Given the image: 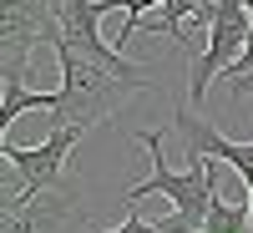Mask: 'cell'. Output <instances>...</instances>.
Wrapping results in <instances>:
<instances>
[{
    "label": "cell",
    "mask_w": 253,
    "mask_h": 233,
    "mask_svg": "<svg viewBox=\"0 0 253 233\" xmlns=\"http://www.w3.org/2000/svg\"><path fill=\"white\" fill-rule=\"evenodd\" d=\"M56 61H61V101L51 112V127L71 122V127H96V122H112L126 101H132L142 87L137 81H126L107 66H96V61L76 56L66 41H56Z\"/></svg>",
    "instance_id": "obj_1"
},
{
    "label": "cell",
    "mask_w": 253,
    "mask_h": 233,
    "mask_svg": "<svg viewBox=\"0 0 253 233\" xmlns=\"http://www.w3.org/2000/svg\"><path fill=\"white\" fill-rule=\"evenodd\" d=\"M142 147H147L152 173H147L142 183L126 187L122 208H137L142 198L162 193L167 203L177 208V213H187L193 223H208V208H213V198H218V162H213V157L182 162V173H177V167H167V162H162V132H142Z\"/></svg>",
    "instance_id": "obj_2"
},
{
    "label": "cell",
    "mask_w": 253,
    "mask_h": 233,
    "mask_svg": "<svg viewBox=\"0 0 253 233\" xmlns=\"http://www.w3.org/2000/svg\"><path fill=\"white\" fill-rule=\"evenodd\" d=\"M86 127H71L61 122L51 127L46 142L36 147H15V142H0V157H5V173H0V198H31L41 187H51L71 173V147L81 142Z\"/></svg>",
    "instance_id": "obj_3"
},
{
    "label": "cell",
    "mask_w": 253,
    "mask_h": 233,
    "mask_svg": "<svg viewBox=\"0 0 253 233\" xmlns=\"http://www.w3.org/2000/svg\"><path fill=\"white\" fill-rule=\"evenodd\" d=\"M86 223V187L76 173H66L61 183L41 187L31 198H5L0 208V233H66Z\"/></svg>",
    "instance_id": "obj_4"
},
{
    "label": "cell",
    "mask_w": 253,
    "mask_h": 233,
    "mask_svg": "<svg viewBox=\"0 0 253 233\" xmlns=\"http://www.w3.org/2000/svg\"><path fill=\"white\" fill-rule=\"evenodd\" d=\"M101 15H107V0H56V36L46 46L66 41L76 56H86L96 66H107V71H117L126 81H137V87H147V66H137L126 51L101 41Z\"/></svg>",
    "instance_id": "obj_5"
},
{
    "label": "cell",
    "mask_w": 253,
    "mask_h": 233,
    "mask_svg": "<svg viewBox=\"0 0 253 233\" xmlns=\"http://www.w3.org/2000/svg\"><path fill=\"white\" fill-rule=\"evenodd\" d=\"M56 36V0H5L0 5V87H20L31 51Z\"/></svg>",
    "instance_id": "obj_6"
},
{
    "label": "cell",
    "mask_w": 253,
    "mask_h": 233,
    "mask_svg": "<svg viewBox=\"0 0 253 233\" xmlns=\"http://www.w3.org/2000/svg\"><path fill=\"white\" fill-rule=\"evenodd\" d=\"M248 31H253L248 0H228V5H218L213 26H208V46L193 61V71H187V101H193V107H203V96H208V87H213L218 71L228 76V71L238 66V56L248 46Z\"/></svg>",
    "instance_id": "obj_7"
},
{
    "label": "cell",
    "mask_w": 253,
    "mask_h": 233,
    "mask_svg": "<svg viewBox=\"0 0 253 233\" xmlns=\"http://www.w3.org/2000/svg\"><path fill=\"white\" fill-rule=\"evenodd\" d=\"M177 137H182V162H203V157L228 162V167L243 178V187H253V142L223 137L218 127L193 107V101H182V107H177Z\"/></svg>",
    "instance_id": "obj_8"
},
{
    "label": "cell",
    "mask_w": 253,
    "mask_h": 233,
    "mask_svg": "<svg viewBox=\"0 0 253 233\" xmlns=\"http://www.w3.org/2000/svg\"><path fill=\"white\" fill-rule=\"evenodd\" d=\"M5 107H0V127H10L20 112H56L61 92H26V87H0Z\"/></svg>",
    "instance_id": "obj_9"
},
{
    "label": "cell",
    "mask_w": 253,
    "mask_h": 233,
    "mask_svg": "<svg viewBox=\"0 0 253 233\" xmlns=\"http://www.w3.org/2000/svg\"><path fill=\"white\" fill-rule=\"evenodd\" d=\"M203 233H253V213H248V203H223V193H218L213 208H208Z\"/></svg>",
    "instance_id": "obj_10"
},
{
    "label": "cell",
    "mask_w": 253,
    "mask_h": 233,
    "mask_svg": "<svg viewBox=\"0 0 253 233\" xmlns=\"http://www.w3.org/2000/svg\"><path fill=\"white\" fill-rule=\"evenodd\" d=\"M167 0H107V10H122L126 20H122V36H117V51H132V36L142 31V20H147V10H162Z\"/></svg>",
    "instance_id": "obj_11"
},
{
    "label": "cell",
    "mask_w": 253,
    "mask_h": 233,
    "mask_svg": "<svg viewBox=\"0 0 253 233\" xmlns=\"http://www.w3.org/2000/svg\"><path fill=\"white\" fill-rule=\"evenodd\" d=\"M101 233H157V223H147L137 208H126V218H122L117 228H101Z\"/></svg>",
    "instance_id": "obj_12"
},
{
    "label": "cell",
    "mask_w": 253,
    "mask_h": 233,
    "mask_svg": "<svg viewBox=\"0 0 253 233\" xmlns=\"http://www.w3.org/2000/svg\"><path fill=\"white\" fill-rule=\"evenodd\" d=\"M248 213H253V187H248Z\"/></svg>",
    "instance_id": "obj_13"
}]
</instances>
